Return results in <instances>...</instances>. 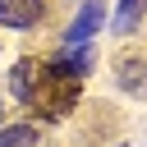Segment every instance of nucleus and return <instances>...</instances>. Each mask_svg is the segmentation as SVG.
Instances as JSON below:
<instances>
[{"instance_id": "nucleus-1", "label": "nucleus", "mask_w": 147, "mask_h": 147, "mask_svg": "<svg viewBox=\"0 0 147 147\" xmlns=\"http://www.w3.org/2000/svg\"><path fill=\"white\" fill-rule=\"evenodd\" d=\"M101 18H106V9H101V0H87L83 9H78V18L69 23V32H64V41L69 46H87V37L101 28Z\"/></svg>"}, {"instance_id": "nucleus-5", "label": "nucleus", "mask_w": 147, "mask_h": 147, "mask_svg": "<svg viewBox=\"0 0 147 147\" xmlns=\"http://www.w3.org/2000/svg\"><path fill=\"white\" fill-rule=\"evenodd\" d=\"M14 92H18V96H23V101H28V96H32V64H28V60H23V64H18V69H14Z\"/></svg>"}, {"instance_id": "nucleus-6", "label": "nucleus", "mask_w": 147, "mask_h": 147, "mask_svg": "<svg viewBox=\"0 0 147 147\" xmlns=\"http://www.w3.org/2000/svg\"><path fill=\"white\" fill-rule=\"evenodd\" d=\"M142 5H147V0H119V18H115V28H129V23L138 18Z\"/></svg>"}, {"instance_id": "nucleus-3", "label": "nucleus", "mask_w": 147, "mask_h": 147, "mask_svg": "<svg viewBox=\"0 0 147 147\" xmlns=\"http://www.w3.org/2000/svg\"><path fill=\"white\" fill-rule=\"evenodd\" d=\"M119 87L133 96H147V60H119Z\"/></svg>"}, {"instance_id": "nucleus-2", "label": "nucleus", "mask_w": 147, "mask_h": 147, "mask_svg": "<svg viewBox=\"0 0 147 147\" xmlns=\"http://www.w3.org/2000/svg\"><path fill=\"white\" fill-rule=\"evenodd\" d=\"M41 14H46L41 0H0V23L5 28H32Z\"/></svg>"}, {"instance_id": "nucleus-4", "label": "nucleus", "mask_w": 147, "mask_h": 147, "mask_svg": "<svg viewBox=\"0 0 147 147\" xmlns=\"http://www.w3.org/2000/svg\"><path fill=\"white\" fill-rule=\"evenodd\" d=\"M0 147H37V129L32 124H9V129H0Z\"/></svg>"}]
</instances>
